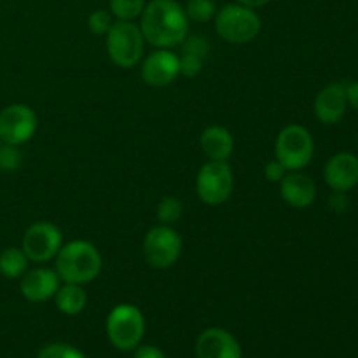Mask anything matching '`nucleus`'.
Returning a JSON list of instances; mask_svg holds the SVG:
<instances>
[{
  "mask_svg": "<svg viewBox=\"0 0 358 358\" xmlns=\"http://www.w3.org/2000/svg\"><path fill=\"white\" fill-rule=\"evenodd\" d=\"M276 159L289 171H301L311 163L315 142L304 126L289 124L278 133L275 143Z\"/></svg>",
  "mask_w": 358,
  "mask_h": 358,
  "instance_id": "423d86ee",
  "label": "nucleus"
},
{
  "mask_svg": "<svg viewBox=\"0 0 358 358\" xmlns=\"http://www.w3.org/2000/svg\"><path fill=\"white\" fill-rule=\"evenodd\" d=\"M280 194L292 208H308L317 199V185L301 171H289L280 182Z\"/></svg>",
  "mask_w": 358,
  "mask_h": 358,
  "instance_id": "dca6fc26",
  "label": "nucleus"
},
{
  "mask_svg": "<svg viewBox=\"0 0 358 358\" xmlns=\"http://www.w3.org/2000/svg\"><path fill=\"white\" fill-rule=\"evenodd\" d=\"M112 24V14L105 9H96L87 16V28L94 35H107Z\"/></svg>",
  "mask_w": 358,
  "mask_h": 358,
  "instance_id": "b1692460",
  "label": "nucleus"
},
{
  "mask_svg": "<svg viewBox=\"0 0 358 358\" xmlns=\"http://www.w3.org/2000/svg\"><path fill=\"white\" fill-rule=\"evenodd\" d=\"M324 178L336 192H348L358 184V157L352 152H339L327 161Z\"/></svg>",
  "mask_w": 358,
  "mask_h": 358,
  "instance_id": "ddd939ff",
  "label": "nucleus"
},
{
  "mask_svg": "<svg viewBox=\"0 0 358 358\" xmlns=\"http://www.w3.org/2000/svg\"><path fill=\"white\" fill-rule=\"evenodd\" d=\"M28 257L21 248L10 247L0 254V275L9 280H17L27 273Z\"/></svg>",
  "mask_w": 358,
  "mask_h": 358,
  "instance_id": "6ab92c4d",
  "label": "nucleus"
},
{
  "mask_svg": "<svg viewBox=\"0 0 358 358\" xmlns=\"http://www.w3.org/2000/svg\"><path fill=\"white\" fill-rule=\"evenodd\" d=\"M346 206H348V198L345 196V192H336L331 198V208L336 212H345Z\"/></svg>",
  "mask_w": 358,
  "mask_h": 358,
  "instance_id": "c756f323",
  "label": "nucleus"
},
{
  "mask_svg": "<svg viewBox=\"0 0 358 358\" xmlns=\"http://www.w3.org/2000/svg\"><path fill=\"white\" fill-rule=\"evenodd\" d=\"M180 76L178 55L171 49H156L142 63L143 83L152 87H164Z\"/></svg>",
  "mask_w": 358,
  "mask_h": 358,
  "instance_id": "9b49d317",
  "label": "nucleus"
},
{
  "mask_svg": "<svg viewBox=\"0 0 358 358\" xmlns=\"http://www.w3.org/2000/svg\"><path fill=\"white\" fill-rule=\"evenodd\" d=\"M107 336L112 346L121 352H131L145 334V318L133 304H117L107 317Z\"/></svg>",
  "mask_w": 358,
  "mask_h": 358,
  "instance_id": "20e7f679",
  "label": "nucleus"
},
{
  "mask_svg": "<svg viewBox=\"0 0 358 358\" xmlns=\"http://www.w3.org/2000/svg\"><path fill=\"white\" fill-rule=\"evenodd\" d=\"M23 161V154H21L20 147L10 145V143H3L0 145V170L2 171H14L21 166Z\"/></svg>",
  "mask_w": 358,
  "mask_h": 358,
  "instance_id": "5701e85b",
  "label": "nucleus"
},
{
  "mask_svg": "<svg viewBox=\"0 0 358 358\" xmlns=\"http://www.w3.org/2000/svg\"><path fill=\"white\" fill-rule=\"evenodd\" d=\"M238 3H241V6H247L250 7V9H259V7H264L268 6L271 0H236Z\"/></svg>",
  "mask_w": 358,
  "mask_h": 358,
  "instance_id": "2f4dec72",
  "label": "nucleus"
},
{
  "mask_svg": "<svg viewBox=\"0 0 358 358\" xmlns=\"http://www.w3.org/2000/svg\"><path fill=\"white\" fill-rule=\"evenodd\" d=\"M37 358H86L83 352L70 345H63V343H55V345H48L38 352Z\"/></svg>",
  "mask_w": 358,
  "mask_h": 358,
  "instance_id": "393cba45",
  "label": "nucleus"
},
{
  "mask_svg": "<svg viewBox=\"0 0 358 358\" xmlns=\"http://www.w3.org/2000/svg\"><path fill=\"white\" fill-rule=\"evenodd\" d=\"M142 30L135 21H115L107 34V52L112 63L121 69H133L143 56Z\"/></svg>",
  "mask_w": 358,
  "mask_h": 358,
  "instance_id": "39448f33",
  "label": "nucleus"
},
{
  "mask_svg": "<svg viewBox=\"0 0 358 358\" xmlns=\"http://www.w3.org/2000/svg\"><path fill=\"white\" fill-rule=\"evenodd\" d=\"M185 14H187L189 21L194 23H206V21L213 20L217 14V3L215 0H187L184 7Z\"/></svg>",
  "mask_w": 358,
  "mask_h": 358,
  "instance_id": "412c9836",
  "label": "nucleus"
},
{
  "mask_svg": "<svg viewBox=\"0 0 358 358\" xmlns=\"http://www.w3.org/2000/svg\"><path fill=\"white\" fill-rule=\"evenodd\" d=\"M147 0H108L110 14L119 21H135L142 16Z\"/></svg>",
  "mask_w": 358,
  "mask_h": 358,
  "instance_id": "aec40b11",
  "label": "nucleus"
},
{
  "mask_svg": "<svg viewBox=\"0 0 358 358\" xmlns=\"http://www.w3.org/2000/svg\"><path fill=\"white\" fill-rule=\"evenodd\" d=\"M37 128V114L28 105L13 103L0 112V142L20 147L34 138Z\"/></svg>",
  "mask_w": 358,
  "mask_h": 358,
  "instance_id": "9d476101",
  "label": "nucleus"
},
{
  "mask_svg": "<svg viewBox=\"0 0 358 358\" xmlns=\"http://www.w3.org/2000/svg\"><path fill=\"white\" fill-rule=\"evenodd\" d=\"M287 173H289V170H287V168L283 166V164L280 163L278 159L269 161V163L266 164V168H264L266 178H268L269 182H273V184H280V182L283 180V177H285Z\"/></svg>",
  "mask_w": 358,
  "mask_h": 358,
  "instance_id": "cd10ccee",
  "label": "nucleus"
},
{
  "mask_svg": "<svg viewBox=\"0 0 358 358\" xmlns=\"http://www.w3.org/2000/svg\"><path fill=\"white\" fill-rule=\"evenodd\" d=\"M234 175L227 161H208L196 178V192L205 205L219 206L231 198Z\"/></svg>",
  "mask_w": 358,
  "mask_h": 358,
  "instance_id": "0eeeda50",
  "label": "nucleus"
},
{
  "mask_svg": "<svg viewBox=\"0 0 358 358\" xmlns=\"http://www.w3.org/2000/svg\"><path fill=\"white\" fill-rule=\"evenodd\" d=\"M198 358H241L240 343L231 332L220 327H210L199 334L196 341Z\"/></svg>",
  "mask_w": 358,
  "mask_h": 358,
  "instance_id": "f8f14e48",
  "label": "nucleus"
},
{
  "mask_svg": "<svg viewBox=\"0 0 358 358\" xmlns=\"http://www.w3.org/2000/svg\"><path fill=\"white\" fill-rule=\"evenodd\" d=\"M56 269L59 280L65 283H91L101 271V254L93 243L84 240H73L62 245L56 255Z\"/></svg>",
  "mask_w": 358,
  "mask_h": 358,
  "instance_id": "f03ea898",
  "label": "nucleus"
},
{
  "mask_svg": "<svg viewBox=\"0 0 358 358\" xmlns=\"http://www.w3.org/2000/svg\"><path fill=\"white\" fill-rule=\"evenodd\" d=\"M182 254V238L171 226H156L143 238V257L154 269L175 266Z\"/></svg>",
  "mask_w": 358,
  "mask_h": 358,
  "instance_id": "6e6552de",
  "label": "nucleus"
},
{
  "mask_svg": "<svg viewBox=\"0 0 358 358\" xmlns=\"http://www.w3.org/2000/svg\"><path fill=\"white\" fill-rule=\"evenodd\" d=\"M182 52H187V55L199 56V58L206 59L210 55V42L206 41V37L203 35H187L185 41L182 42Z\"/></svg>",
  "mask_w": 358,
  "mask_h": 358,
  "instance_id": "a878e982",
  "label": "nucleus"
},
{
  "mask_svg": "<svg viewBox=\"0 0 358 358\" xmlns=\"http://www.w3.org/2000/svg\"><path fill=\"white\" fill-rule=\"evenodd\" d=\"M135 358H166L164 352L157 346L152 345H143V346H136L135 348Z\"/></svg>",
  "mask_w": 358,
  "mask_h": 358,
  "instance_id": "c85d7f7f",
  "label": "nucleus"
},
{
  "mask_svg": "<svg viewBox=\"0 0 358 358\" xmlns=\"http://www.w3.org/2000/svg\"><path fill=\"white\" fill-rule=\"evenodd\" d=\"M55 303L56 308L62 311L63 315H79L80 311L86 308L87 304V296L84 292L83 285H77V283H65L58 289V292L55 294Z\"/></svg>",
  "mask_w": 358,
  "mask_h": 358,
  "instance_id": "a211bd4d",
  "label": "nucleus"
},
{
  "mask_svg": "<svg viewBox=\"0 0 358 358\" xmlns=\"http://www.w3.org/2000/svg\"><path fill=\"white\" fill-rule=\"evenodd\" d=\"M63 245V234L58 226L51 222H35L24 231L21 250L31 262H49L58 255Z\"/></svg>",
  "mask_w": 358,
  "mask_h": 358,
  "instance_id": "1a4fd4ad",
  "label": "nucleus"
},
{
  "mask_svg": "<svg viewBox=\"0 0 358 358\" xmlns=\"http://www.w3.org/2000/svg\"><path fill=\"white\" fill-rule=\"evenodd\" d=\"M138 27L150 45L173 49L185 41L191 21L177 0H150L140 16Z\"/></svg>",
  "mask_w": 358,
  "mask_h": 358,
  "instance_id": "f257e3e1",
  "label": "nucleus"
},
{
  "mask_svg": "<svg viewBox=\"0 0 358 358\" xmlns=\"http://www.w3.org/2000/svg\"><path fill=\"white\" fill-rule=\"evenodd\" d=\"M178 62H180V76L196 77L201 73L205 59L199 58V56H194V55H187V52H180V56H178Z\"/></svg>",
  "mask_w": 358,
  "mask_h": 358,
  "instance_id": "bb28decb",
  "label": "nucleus"
},
{
  "mask_svg": "<svg viewBox=\"0 0 358 358\" xmlns=\"http://www.w3.org/2000/svg\"><path fill=\"white\" fill-rule=\"evenodd\" d=\"M348 96L345 84H329L315 98V115L324 124H338L346 114Z\"/></svg>",
  "mask_w": 358,
  "mask_h": 358,
  "instance_id": "2eb2a0df",
  "label": "nucleus"
},
{
  "mask_svg": "<svg viewBox=\"0 0 358 358\" xmlns=\"http://www.w3.org/2000/svg\"><path fill=\"white\" fill-rule=\"evenodd\" d=\"M184 213V206H182V201L175 196H166L159 201L156 210V217L163 226H171V224L177 222L178 219Z\"/></svg>",
  "mask_w": 358,
  "mask_h": 358,
  "instance_id": "4be33fe9",
  "label": "nucleus"
},
{
  "mask_svg": "<svg viewBox=\"0 0 358 358\" xmlns=\"http://www.w3.org/2000/svg\"><path fill=\"white\" fill-rule=\"evenodd\" d=\"M346 96H348V105H352L358 112V83L346 86Z\"/></svg>",
  "mask_w": 358,
  "mask_h": 358,
  "instance_id": "7c9ffc66",
  "label": "nucleus"
},
{
  "mask_svg": "<svg viewBox=\"0 0 358 358\" xmlns=\"http://www.w3.org/2000/svg\"><path fill=\"white\" fill-rule=\"evenodd\" d=\"M199 145L210 161H227L233 156L234 138L229 129L213 124L201 133Z\"/></svg>",
  "mask_w": 358,
  "mask_h": 358,
  "instance_id": "f3484780",
  "label": "nucleus"
},
{
  "mask_svg": "<svg viewBox=\"0 0 358 358\" xmlns=\"http://www.w3.org/2000/svg\"><path fill=\"white\" fill-rule=\"evenodd\" d=\"M21 296L30 303H45L52 299L59 289V276L55 269L37 268L21 276Z\"/></svg>",
  "mask_w": 358,
  "mask_h": 358,
  "instance_id": "4468645a",
  "label": "nucleus"
},
{
  "mask_svg": "<svg viewBox=\"0 0 358 358\" xmlns=\"http://www.w3.org/2000/svg\"><path fill=\"white\" fill-rule=\"evenodd\" d=\"M215 31L229 44H247L252 42L262 28V20L257 10L233 2L226 3L215 14Z\"/></svg>",
  "mask_w": 358,
  "mask_h": 358,
  "instance_id": "7ed1b4c3",
  "label": "nucleus"
}]
</instances>
